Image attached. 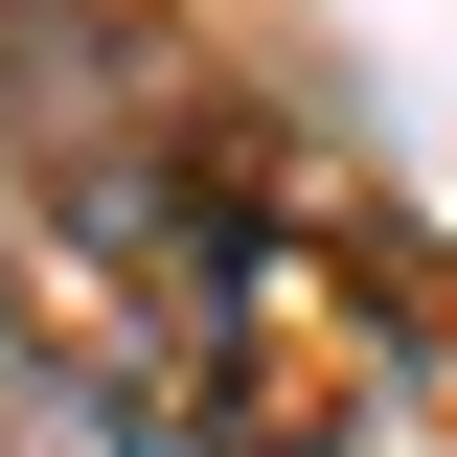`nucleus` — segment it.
<instances>
[{
    "label": "nucleus",
    "instance_id": "nucleus-2",
    "mask_svg": "<svg viewBox=\"0 0 457 457\" xmlns=\"http://www.w3.org/2000/svg\"><path fill=\"white\" fill-rule=\"evenodd\" d=\"M92 23H137V0H0V92H46V69L92 46Z\"/></svg>",
    "mask_w": 457,
    "mask_h": 457
},
{
    "label": "nucleus",
    "instance_id": "nucleus-1",
    "mask_svg": "<svg viewBox=\"0 0 457 457\" xmlns=\"http://www.w3.org/2000/svg\"><path fill=\"white\" fill-rule=\"evenodd\" d=\"M46 366L137 457H343V320L297 297L252 137H114L46 183Z\"/></svg>",
    "mask_w": 457,
    "mask_h": 457
}]
</instances>
